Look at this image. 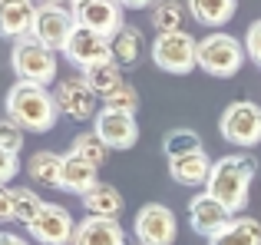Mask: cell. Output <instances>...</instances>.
I'll return each mask as SVG.
<instances>
[{"label": "cell", "mask_w": 261, "mask_h": 245, "mask_svg": "<svg viewBox=\"0 0 261 245\" xmlns=\"http://www.w3.org/2000/svg\"><path fill=\"white\" fill-rule=\"evenodd\" d=\"M57 106H60V113H66L70 119H76V122H86V119H96L99 116V110H96V93H93V86L86 83L83 77H66L63 83L57 86Z\"/></svg>", "instance_id": "obj_10"}, {"label": "cell", "mask_w": 261, "mask_h": 245, "mask_svg": "<svg viewBox=\"0 0 261 245\" xmlns=\"http://www.w3.org/2000/svg\"><path fill=\"white\" fill-rule=\"evenodd\" d=\"M7 116L23 133H50L60 119V106L46 86L13 83L10 93H7Z\"/></svg>", "instance_id": "obj_2"}, {"label": "cell", "mask_w": 261, "mask_h": 245, "mask_svg": "<svg viewBox=\"0 0 261 245\" xmlns=\"http://www.w3.org/2000/svg\"><path fill=\"white\" fill-rule=\"evenodd\" d=\"M40 4H60V0H40Z\"/></svg>", "instance_id": "obj_37"}, {"label": "cell", "mask_w": 261, "mask_h": 245, "mask_svg": "<svg viewBox=\"0 0 261 245\" xmlns=\"http://www.w3.org/2000/svg\"><path fill=\"white\" fill-rule=\"evenodd\" d=\"M93 133L102 136L109 149H133L139 142V122L136 116H126V113H113V110H99V116L93 119Z\"/></svg>", "instance_id": "obj_14"}, {"label": "cell", "mask_w": 261, "mask_h": 245, "mask_svg": "<svg viewBox=\"0 0 261 245\" xmlns=\"http://www.w3.org/2000/svg\"><path fill=\"white\" fill-rule=\"evenodd\" d=\"M208 245H261V222L248 215H235Z\"/></svg>", "instance_id": "obj_23"}, {"label": "cell", "mask_w": 261, "mask_h": 245, "mask_svg": "<svg viewBox=\"0 0 261 245\" xmlns=\"http://www.w3.org/2000/svg\"><path fill=\"white\" fill-rule=\"evenodd\" d=\"M10 199H13V222H23V226H30L40 215V209L46 206V202L27 186H10Z\"/></svg>", "instance_id": "obj_26"}, {"label": "cell", "mask_w": 261, "mask_h": 245, "mask_svg": "<svg viewBox=\"0 0 261 245\" xmlns=\"http://www.w3.org/2000/svg\"><path fill=\"white\" fill-rule=\"evenodd\" d=\"M0 245H30V242L20 239V235H13V232H0Z\"/></svg>", "instance_id": "obj_34"}, {"label": "cell", "mask_w": 261, "mask_h": 245, "mask_svg": "<svg viewBox=\"0 0 261 245\" xmlns=\"http://www.w3.org/2000/svg\"><path fill=\"white\" fill-rule=\"evenodd\" d=\"M80 202H83V209L89 215H96V219H119L122 206H126V202H122V192L116 186H109V182L93 186Z\"/></svg>", "instance_id": "obj_20"}, {"label": "cell", "mask_w": 261, "mask_h": 245, "mask_svg": "<svg viewBox=\"0 0 261 245\" xmlns=\"http://www.w3.org/2000/svg\"><path fill=\"white\" fill-rule=\"evenodd\" d=\"M0 149H4V156H20V149H23V129L10 116H4L0 122Z\"/></svg>", "instance_id": "obj_30"}, {"label": "cell", "mask_w": 261, "mask_h": 245, "mask_svg": "<svg viewBox=\"0 0 261 245\" xmlns=\"http://www.w3.org/2000/svg\"><path fill=\"white\" fill-rule=\"evenodd\" d=\"M17 169H20V159H17V156H4V166H0V182H4L7 189H10V179L17 176Z\"/></svg>", "instance_id": "obj_32"}, {"label": "cell", "mask_w": 261, "mask_h": 245, "mask_svg": "<svg viewBox=\"0 0 261 245\" xmlns=\"http://www.w3.org/2000/svg\"><path fill=\"white\" fill-rule=\"evenodd\" d=\"M245 57V43H238L231 33H222V30H212L208 37L198 40V66H202L208 77H218V80H228L242 70Z\"/></svg>", "instance_id": "obj_3"}, {"label": "cell", "mask_w": 261, "mask_h": 245, "mask_svg": "<svg viewBox=\"0 0 261 245\" xmlns=\"http://www.w3.org/2000/svg\"><path fill=\"white\" fill-rule=\"evenodd\" d=\"M96 173H99V169H96L93 162H86V159H80V156L66 153L63 156V173H60V189L83 199L93 186H99V176H96Z\"/></svg>", "instance_id": "obj_17"}, {"label": "cell", "mask_w": 261, "mask_h": 245, "mask_svg": "<svg viewBox=\"0 0 261 245\" xmlns=\"http://www.w3.org/2000/svg\"><path fill=\"white\" fill-rule=\"evenodd\" d=\"M109 50H113V63L122 70H133L139 66L142 53H146V37H142L139 27H122L113 40H109Z\"/></svg>", "instance_id": "obj_19"}, {"label": "cell", "mask_w": 261, "mask_h": 245, "mask_svg": "<svg viewBox=\"0 0 261 245\" xmlns=\"http://www.w3.org/2000/svg\"><path fill=\"white\" fill-rule=\"evenodd\" d=\"M37 13H40L37 0H0V30H4V37L10 40L33 37Z\"/></svg>", "instance_id": "obj_15"}, {"label": "cell", "mask_w": 261, "mask_h": 245, "mask_svg": "<svg viewBox=\"0 0 261 245\" xmlns=\"http://www.w3.org/2000/svg\"><path fill=\"white\" fill-rule=\"evenodd\" d=\"M133 232L139 245H172L175 235H178V222H175V212L162 202H149V206L139 209L133 222Z\"/></svg>", "instance_id": "obj_8"}, {"label": "cell", "mask_w": 261, "mask_h": 245, "mask_svg": "<svg viewBox=\"0 0 261 245\" xmlns=\"http://www.w3.org/2000/svg\"><path fill=\"white\" fill-rule=\"evenodd\" d=\"M122 7H133V10H142V7H155V0H119Z\"/></svg>", "instance_id": "obj_35"}, {"label": "cell", "mask_w": 261, "mask_h": 245, "mask_svg": "<svg viewBox=\"0 0 261 245\" xmlns=\"http://www.w3.org/2000/svg\"><path fill=\"white\" fill-rule=\"evenodd\" d=\"M231 219H235V215H231L218 199H212L208 192L192 195V202H189V226H192V232L205 235V239H215Z\"/></svg>", "instance_id": "obj_13"}, {"label": "cell", "mask_w": 261, "mask_h": 245, "mask_svg": "<svg viewBox=\"0 0 261 245\" xmlns=\"http://www.w3.org/2000/svg\"><path fill=\"white\" fill-rule=\"evenodd\" d=\"M83 80L89 86H93V93L106 103L109 96H116V93L126 86V80H122V66H116L113 60L109 63H99V66H89V70H83Z\"/></svg>", "instance_id": "obj_21"}, {"label": "cell", "mask_w": 261, "mask_h": 245, "mask_svg": "<svg viewBox=\"0 0 261 245\" xmlns=\"http://www.w3.org/2000/svg\"><path fill=\"white\" fill-rule=\"evenodd\" d=\"M70 4H73V7H80V4H86V0H70Z\"/></svg>", "instance_id": "obj_36"}, {"label": "cell", "mask_w": 261, "mask_h": 245, "mask_svg": "<svg viewBox=\"0 0 261 245\" xmlns=\"http://www.w3.org/2000/svg\"><path fill=\"white\" fill-rule=\"evenodd\" d=\"M182 4H175V0H159V4L152 7V27L159 33H175L182 30Z\"/></svg>", "instance_id": "obj_28"}, {"label": "cell", "mask_w": 261, "mask_h": 245, "mask_svg": "<svg viewBox=\"0 0 261 245\" xmlns=\"http://www.w3.org/2000/svg\"><path fill=\"white\" fill-rule=\"evenodd\" d=\"M70 153H73V156H80V159H86V162H93V166L99 169L102 162L109 159V153H113V149L102 142V136H96V133H80L76 139H73Z\"/></svg>", "instance_id": "obj_27"}, {"label": "cell", "mask_w": 261, "mask_h": 245, "mask_svg": "<svg viewBox=\"0 0 261 245\" xmlns=\"http://www.w3.org/2000/svg\"><path fill=\"white\" fill-rule=\"evenodd\" d=\"M27 232H30L33 242H40V245H73L76 222H73L70 209L57 206V202H46V206L40 209V215L27 226Z\"/></svg>", "instance_id": "obj_9"}, {"label": "cell", "mask_w": 261, "mask_h": 245, "mask_svg": "<svg viewBox=\"0 0 261 245\" xmlns=\"http://www.w3.org/2000/svg\"><path fill=\"white\" fill-rule=\"evenodd\" d=\"M245 50H248V57L261 66V20H255V23L248 27V33H245Z\"/></svg>", "instance_id": "obj_31"}, {"label": "cell", "mask_w": 261, "mask_h": 245, "mask_svg": "<svg viewBox=\"0 0 261 245\" xmlns=\"http://www.w3.org/2000/svg\"><path fill=\"white\" fill-rule=\"evenodd\" d=\"M10 66H13L20 83L46 86L57 77V53H53L50 46H43L37 37H20V40H13Z\"/></svg>", "instance_id": "obj_4"}, {"label": "cell", "mask_w": 261, "mask_h": 245, "mask_svg": "<svg viewBox=\"0 0 261 245\" xmlns=\"http://www.w3.org/2000/svg\"><path fill=\"white\" fill-rule=\"evenodd\" d=\"M60 173H63V156L53 153V149H40L27 162V176L37 186H57L60 189Z\"/></svg>", "instance_id": "obj_24"}, {"label": "cell", "mask_w": 261, "mask_h": 245, "mask_svg": "<svg viewBox=\"0 0 261 245\" xmlns=\"http://www.w3.org/2000/svg\"><path fill=\"white\" fill-rule=\"evenodd\" d=\"M152 63L166 73L185 77V73H192L198 66V40L185 30L159 33L152 43Z\"/></svg>", "instance_id": "obj_5"}, {"label": "cell", "mask_w": 261, "mask_h": 245, "mask_svg": "<svg viewBox=\"0 0 261 245\" xmlns=\"http://www.w3.org/2000/svg\"><path fill=\"white\" fill-rule=\"evenodd\" d=\"M73 245H126V232H122L119 219H96V215H86L83 222H76Z\"/></svg>", "instance_id": "obj_16"}, {"label": "cell", "mask_w": 261, "mask_h": 245, "mask_svg": "<svg viewBox=\"0 0 261 245\" xmlns=\"http://www.w3.org/2000/svg\"><path fill=\"white\" fill-rule=\"evenodd\" d=\"M235 0H189V13L195 23L202 27H212V30H218V27H225L231 17H235Z\"/></svg>", "instance_id": "obj_22"}, {"label": "cell", "mask_w": 261, "mask_h": 245, "mask_svg": "<svg viewBox=\"0 0 261 245\" xmlns=\"http://www.w3.org/2000/svg\"><path fill=\"white\" fill-rule=\"evenodd\" d=\"M122 10H126V7H122L119 0H86V4L73 7L80 27L96 30V33H102V37H109V40L126 27L122 23Z\"/></svg>", "instance_id": "obj_11"}, {"label": "cell", "mask_w": 261, "mask_h": 245, "mask_svg": "<svg viewBox=\"0 0 261 245\" xmlns=\"http://www.w3.org/2000/svg\"><path fill=\"white\" fill-rule=\"evenodd\" d=\"M102 110H113V113H126V116H136V110H139V93H136V86H122L116 96H109L106 103H102Z\"/></svg>", "instance_id": "obj_29"}, {"label": "cell", "mask_w": 261, "mask_h": 245, "mask_svg": "<svg viewBox=\"0 0 261 245\" xmlns=\"http://www.w3.org/2000/svg\"><path fill=\"white\" fill-rule=\"evenodd\" d=\"M258 176V159L251 153H235V156H222L215 162L208 176V186L205 192L212 199H218L231 215L245 212L248 206V189H251V179Z\"/></svg>", "instance_id": "obj_1"}, {"label": "cell", "mask_w": 261, "mask_h": 245, "mask_svg": "<svg viewBox=\"0 0 261 245\" xmlns=\"http://www.w3.org/2000/svg\"><path fill=\"white\" fill-rule=\"evenodd\" d=\"M0 222H13V199H10V189H0Z\"/></svg>", "instance_id": "obj_33"}, {"label": "cell", "mask_w": 261, "mask_h": 245, "mask_svg": "<svg viewBox=\"0 0 261 245\" xmlns=\"http://www.w3.org/2000/svg\"><path fill=\"white\" fill-rule=\"evenodd\" d=\"M215 169V162L208 159V153H192V156H182V159H169V176L178 182V186H208V176Z\"/></svg>", "instance_id": "obj_18"}, {"label": "cell", "mask_w": 261, "mask_h": 245, "mask_svg": "<svg viewBox=\"0 0 261 245\" xmlns=\"http://www.w3.org/2000/svg\"><path fill=\"white\" fill-rule=\"evenodd\" d=\"M63 57L70 60L73 66H80V70L109 63V60H113L109 37H102V33H96V30H86V27H76V33H73L70 46L63 50Z\"/></svg>", "instance_id": "obj_12"}, {"label": "cell", "mask_w": 261, "mask_h": 245, "mask_svg": "<svg viewBox=\"0 0 261 245\" xmlns=\"http://www.w3.org/2000/svg\"><path fill=\"white\" fill-rule=\"evenodd\" d=\"M76 13L66 10L63 4H40L37 23H33V37L43 46H50L53 53H63L70 46L73 33H76Z\"/></svg>", "instance_id": "obj_7"}, {"label": "cell", "mask_w": 261, "mask_h": 245, "mask_svg": "<svg viewBox=\"0 0 261 245\" xmlns=\"http://www.w3.org/2000/svg\"><path fill=\"white\" fill-rule=\"evenodd\" d=\"M218 133L238 149H251L261 142V106L251 100H238V103L225 106L218 116Z\"/></svg>", "instance_id": "obj_6"}, {"label": "cell", "mask_w": 261, "mask_h": 245, "mask_svg": "<svg viewBox=\"0 0 261 245\" xmlns=\"http://www.w3.org/2000/svg\"><path fill=\"white\" fill-rule=\"evenodd\" d=\"M202 136L195 133V129H172V133H166V139H162V153L169 156V159H182V156H192V153H202Z\"/></svg>", "instance_id": "obj_25"}]
</instances>
